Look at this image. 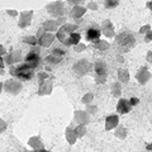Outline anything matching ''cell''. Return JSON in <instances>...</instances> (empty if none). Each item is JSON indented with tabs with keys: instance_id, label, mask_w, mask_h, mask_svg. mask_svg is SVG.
Returning a JSON list of instances; mask_svg holds the SVG:
<instances>
[{
	"instance_id": "6da1fadb",
	"label": "cell",
	"mask_w": 152,
	"mask_h": 152,
	"mask_svg": "<svg viewBox=\"0 0 152 152\" xmlns=\"http://www.w3.org/2000/svg\"><path fill=\"white\" fill-rule=\"evenodd\" d=\"M10 74L17 77L19 80H24V81H28V80H32L34 77V69H32L29 64H22V65H18L15 67H12L10 69Z\"/></svg>"
},
{
	"instance_id": "7a4b0ae2",
	"label": "cell",
	"mask_w": 152,
	"mask_h": 152,
	"mask_svg": "<svg viewBox=\"0 0 152 152\" xmlns=\"http://www.w3.org/2000/svg\"><path fill=\"white\" fill-rule=\"evenodd\" d=\"M115 43L122 52H128L136 45V38L129 32H122L115 36Z\"/></svg>"
},
{
	"instance_id": "3957f363",
	"label": "cell",
	"mask_w": 152,
	"mask_h": 152,
	"mask_svg": "<svg viewBox=\"0 0 152 152\" xmlns=\"http://www.w3.org/2000/svg\"><path fill=\"white\" fill-rule=\"evenodd\" d=\"M46 10L50 14L51 17L53 18H58V17H64L66 13L65 9V3L61 1V0H57V1H52L48 3L46 5Z\"/></svg>"
},
{
	"instance_id": "277c9868",
	"label": "cell",
	"mask_w": 152,
	"mask_h": 152,
	"mask_svg": "<svg viewBox=\"0 0 152 152\" xmlns=\"http://www.w3.org/2000/svg\"><path fill=\"white\" fill-rule=\"evenodd\" d=\"M3 89H4V91H7L10 95H18L22 91L23 85L19 81V79H9L7 81H4Z\"/></svg>"
},
{
	"instance_id": "5b68a950",
	"label": "cell",
	"mask_w": 152,
	"mask_h": 152,
	"mask_svg": "<svg viewBox=\"0 0 152 152\" xmlns=\"http://www.w3.org/2000/svg\"><path fill=\"white\" fill-rule=\"evenodd\" d=\"M90 70H91V64H90L86 58L77 60L72 66V71L75 72V75L80 76V77H81V76H85Z\"/></svg>"
},
{
	"instance_id": "8992f818",
	"label": "cell",
	"mask_w": 152,
	"mask_h": 152,
	"mask_svg": "<svg viewBox=\"0 0 152 152\" xmlns=\"http://www.w3.org/2000/svg\"><path fill=\"white\" fill-rule=\"evenodd\" d=\"M55 39H56V34H53L52 32H45L41 37H38V46L47 48V47H50L53 43Z\"/></svg>"
},
{
	"instance_id": "52a82bcc",
	"label": "cell",
	"mask_w": 152,
	"mask_h": 152,
	"mask_svg": "<svg viewBox=\"0 0 152 152\" xmlns=\"http://www.w3.org/2000/svg\"><path fill=\"white\" fill-rule=\"evenodd\" d=\"M74 122L76 124H88L90 122V113L88 110H75Z\"/></svg>"
},
{
	"instance_id": "ba28073f",
	"label": "cell",
	"mask_w": 152,
	"mask_h": 152,
	"mask_svg": "<svg viewBox=\"0 0 152 152\" xmlns=\"http://www.w3.org/2000/svg\"><path fill=\"white\" fill-rule=\"evenodd\" d=\"M102 32H103V34L105 37H108V38L115 37V29H114V26H113L112 20L105 19V20L102 23Z\"/></svg>"
},
{
	"instance_id": "9c48e42d",
	"label": "cell",
	"mask_w": 152,
	"mask_h": 152,
	"mask_svg": "<svg viewBox=\"0 0 152 152\" xmlns=\"http://www.w3.org/2000/svg\"><path fill=\"white\" fill-rule=\"evenodd\" d=\"M136 79H137V81H138L140 84L145 85V84H147V81H150V79H151V72L148 71V69H147V67L142 66V67H141L138 71H137Z\"/></svg>"
},
{
	"instance_id": "30bf717a",
	"label": "cell",
	"mask_w": 152,
	"mask_h": 152,
	"mask_svg": "<svg viewBox=\"0 0 152 152\" xmlns=\"http://www.w3.org/2000/svg\"><path fill=\"white\" fill-rule=\"evenodd\" d=\"M53 90V83L51 81L50 79L45 80L43 83L39 84V89H38V95L39 96H43V95H50Z\"/></svg>"
},
{
	"instance_id": "8fae6325",
	"label": "cell",
	"mask_w": 152,
	"mask_h": 152,
	"mask_svg": "<svg viewBox=\"0 0 152 152\" xmlns=\"http://www.w3.org/2000/svg\"><path fill=\"white\" fill-rule=\"evenodd\" d=\"M129 110H131L129 100L126 98H121L117 104V112L119 114H127V113H129Z\"/></svg>"
},
{
	"instance_id": "7c38bea8",
	"label": "cell",
	"mask_w": 152,
	"mask_h": 152,
	"mask_svg": "<svg viewBox=\"0 0 152 152\" xmlns=\"http://www.w3.org/2000/svg\"><path fill=\"white\" fill-rule=\"evenodd\" d=\"M119 124V117L117 114H113V115L107 117L105 119V131H112L115 129V127Z\"/></svg>"
},
{
	"instance_id": "4fadbf2b",
	"label": "cell",
	"mask_w": 152,
	"mask_h": 152,
	"mask_svg": "<svg viewBox=\"0 0 152 152\" xmlns=\"http://www.w3.org/2000/svg\"><path fill=\"white\" fill-rule=\"evenodd\" d=\"M100 34H102V31L96 27H90L89 29L86 31V39L89 42H95L96 39L100 38Z\"/></svg>"
},
{
	"instance_id": "5bb4252c",
	"label": "cell",
	"mask_w": 152,
	"mask_h": 152,
	"mask_svg": "<svg viewBox=\"0 0 152 152\" xmlns=\"http://www.w3.org/2000/svg\"><path fill=\"white\" fill-rule=\"evenodd\" d=\"M86 13V8L83 7V5H74L72 9L70 10V17H72L75 19H79L81 18L83 15H85Z\"/></svg>"
},
{
	"instance_id": "9a60e30c",
	"label": "cell",
	"mask_w": 152,
	"mask_h": 152,
	"mask_svg": "<svg viewBox=\"0 0 152 152\" xmlns=\"http://www.w3.org/2000/svg\"><path fill=\"white\" fill-rule=\"evenodd\" d=\"M28 145H29L31 147L34 151H38V150H45V145L43 142H42V140L39 138V137H31L29 140H28Z\"/></svg>"
},
{
	"instance_id": "2e32d148",
	"label": "cell",
	"mask_w": 152,
	"mask_h": 152,
	"mask_svg": "<svg viewBox=\"0 0 152 152\" xmlns=\"http://www.w3.org/2000/svg\"><path fill=\"white\" fill-rule=\"evenodd\" d=\"M94 71H95V74L96 75H105L107 76V71H108L107 64L104 62V61H102V60L96 61V62L94 64Z\"/></svg>"
},
{
	"instance_id": "e0dca14e",
	"label": "cell",
	"mask_w": 152,
	"mask_h": 152,
	"mask_svg": "<svg viewBox=\"0 0 152 152\" xmlns=\"http://www.w3.org/2000/svg\"><path fill=\"white\" fill-rule=\"evenodd\" d=\"M43 29L46 31V32H57L58 31V24H57V20H53V19H48V20H46L45 23H43Z\"/></svg>"
},
{
	"instance_id": "ac0fdd59",
	"label": "cell",
	"mask_w": 152,
	"mask_h": 152,
	"mask_svg": "<svg viewBox=\"0 0 152 152\" xmlns=\"http://www.w3.org/2000/svg\"><path fill=\"white\" fill-rule=\"evenodd\" d=\"M65 136H66V140H67V142L70 145H74L76 140H77V136H76V132H75V128L69 126L67 128H66V132H65Z\"/></svg>"
},
{
	"instance_id": "d6986e66",
	"label": "cell",
	"mask_w": 152,
	"mask_h": 152,
	"mask_svg": "<svg viewBox=\"0 0 152 152\" xmlns=\"http://www.w3.org/2000/svg\"><path fill=\"white\" fill-rule=\"evenodd\" d=\"M118 81H121L123 85L128 84L129 81V72L126 69H119L118 70Z\"/></svg>"
},
{
	"instance_id": "ffe728a7",
	"label": "cell",
	"mask_w": 152,
	"mask_h": 152,
	"mask_svg": "<svg viewBox=\"0 0 152 152\" xmlns=\"http://www.w3.org/2000/svg\"><path fill=\"white\" fill-rule=\"evenodd\" d=\"M94 43V47L96 50H99V51H107V50H109V47H110V43H109L108 41H105V39H96L95 42H93Z\"/></svg>"
},
{
	"instance_id": "44dd1931",
	"label": "cell",
	"mask_w": 152,
	"mask_h": 152,
	"mask_svg": "<svg viewBox=\"0 0 152 152\" xmlns=\"http://www.w3.org/2000/svg\"><path fill=\"white\" fill-rule=\"evenodd\" d=\"M110 90H112V95L115 98H119L122 94V83L121 81H114L110 85Z\"/></svg>"
},
{
	"instance_id": "7402d4cb",
	"label": "cell",
	"mask_w": 152,
	"mask_h": 152,
	"mask_svg": "<svg viewBox=\"0 0 152 152\" xmlns=\"http://www.w3.org/2000/svg\"><path fill=\"white\" fill-rule=\"evenodd\" d=\"M34 61H41L39 53H38L37 50L29 51L28 52V55L26 56V58H24V62H34Z\"/></svg>"
},
{
	"instance_id": "603a6c76",
	"label": "cell",
	"mask_w": 152,
	"mask_h": 152,
	"mask_svg": "<svg viewBox=\"0 0 152 152\" xmlns=\"http://www.w3.org/2000/svg\"><path fill=\"white\" fill-rule=\"evenodd\" d=\"M127 134H128V131H127V128H126V127L119 126V124L115 127V132H114V136H115L117 138L124 140L126 137H127Z\"/></svg>"
},
{
	"instance_id": "cb8c5ba5",
	"label": "cell",
	"mask_w": 152,
	"mask_h": 152,
	"mask_svg": "<svg viewBox=\"0 0 152 152\" xmlns=\"http://www.w3.org/2000/svg\"><path fill=\"white\" fill-rule=\"evenodd\" d=\"M45 61L47 64H50V65H58L61 61H62V56H57V55H53V53H51L50 56H47Z\"/></svg>"
},
{
	"instance_id": "d4e9b609",
	"label": "cell",
	"mask_w": 152,
	"mask_h": 152,
	"mask_svg": "<svg viewBox=\"0 0 152 152\" xmlns=\"http://www.w3.org/2000/svg\"><path fill=\"white\" fill-rule=\"evenodd\" d=\"M60 29H62L64 32L67 33V34H71V33H74L76 29H77V24H72V23H66V24L61 26Z\"/></svg>"
},
{
	"instance_id": "484cf974",
	"label": "cell",
	"mask_w": 152,
	"mask_h": 152,
	"mask_svg": "<svg viewBox=\"0 0 152 152\" xmlns=\"http://www.w3.org/2000/svg\"><path fill=\"white\" fill-rule=\"evenodd\" d=\"M75 132H76V136L77 138H81L86 134V124H77L75 127Z\"/></svg>"
},
{
	"instance_id": "4316f807",
	"label": "cell",
	"mask_w": 152,
	"mask_h": 152,
	"mask_svg": "<svg viewBox=\"0 0 152 152\" xmlns=\"http://www.w3.org/2000/svg\"><path fill=\"white\" fill-rule=\"evenodd\" d=\"M23 42L31 46H36L38 45V38L34 36H26V37H23Z\"/></svg>"
},
{
	"instance_id": "83f0119b",
	"label": "cell",
	"mask_w": 152,
	"mask_h": 152,
	"mask_svg": "<svg viewBox=\"0 0 152 152\" xmlns=\"http://www.w3.org/2000/svg\"><path fill=\"white\" fill-rule=\"evenodd\" d=\"M69 37H70V39H71V43H72V46L80 43V41H81V36H80L77 32L71 33V34H69Z\"/></svg>"
},
{
	"instance_id": "f1b7e54d",
	"label": "cell",
	"mask_w": 152,
	"mask_h": 152,
	"mask_svg": "<svg viewBox=\"0 0 152 152\" xmlns=\"http://www.w3.org/2000/svg\"><path fill=\"white\" fill-rule=\"evenodd\" d=\"M118 4H119V0H104V7L107 9H113L118 7Z\"/></svg>"
},
{
	"instance_id": "f546056e",
	"label": "cell",
	"mask_w": 152,
	"mask_h": 152,
	"mask_svg": "<svg viewBox=\"0 0 152 152\" xmlns=\"http://www.w3.org/2000/svg\"><path fill=\"white\" fill-rule=\"evenodd\" d=\"M93 99H94V94L93 93H88L81 98V103L85 104V105H88V104H90L93 102Z\"/></svg>"
},
{
	"instance_id": "4dcf8cb0",
	"label": "cell",
	"mask_w": 152,
	"mask_h": 152,
	"mask_svg": "<svg viewBox=\"0 0 152 152\" xmlns=\"http://www.w3.org/2000/svg\"><path fill=\"white\" fill-rule=\"evenodd\" d=\"M32 23V19H24V18H19V22H18V27L19 28H27L29 27Z\"/></svg>"
},
{
	"instance_id": "1f68e13d",
	"label": "cell",
	"mask_w": 152,
	"mask_h": 152,
	"mask_svg": "<svg viewBox=\"0 0 152 152\" xmlns=\"http://www.w3.org/2000/svg\"><path fill=\"white\" fill-rule=\"evenodd\" d=\"M3 60H4V62H5V65H13V64H15V61H14V56H13V52H10V53H8L5 56H3Z\"/></svg>"
},
{
	"instance_id": "d6a6232c",
	"label": "cell",
	"mask_w": 152,
	"mask_h": 152,
	"mask_svg": "<svg viewBox=\"0 0 152 152\" xmlns=\"http://www.w3.org/2000/svg\"><path fill=\"white\" fill-rule=\"evenodd\" d=\"M67 37H69V34H67V33H66V32H64L62 29L57 31V33H56V38H57V39H58V41L61 42V43H62V42H64V41H65Z\"/></svg>"
},
{
	"instance_id": "836d02e7",
	"label": "cell",
	"mask_w": 152,
	"mask_h": 152,
	"mask_svg": "<svg viewBox=\"0 0 152 152\" xmlns=\"http://www.w3.org/2000/svg\"><path fill=\"white\" fill-rule=\"evenodd\" d=\"M33 17V10H24V12H20L19 14V18H24V19H32Z\"/></svg>"
},
{
	"instance_id": "e575fe53",
	"label": "cell",
	"mask_w": 152,
	"mask_h": 152,
	"mask_svg": "<svg viewBox=\"0 0 152 152\" xmlns=\"http://www.w3.org/2000/svg\"><path fill=\"white\" fill-rule=\"evenodd\" d=\"M52 53L57 55V56H65L66 51H65V48H61V47H55V48H52Z\"/></svg>"
},
{
	"instance_id": "d590c367",
	"label": "cell",
	"mask_w": 152,
	"mask_h": 152,
	"mask_svg": "<svg viewBox=\"0 0 152 152\" xmlns=\"http://www.w3.org/2000/svg\"><path fill=\"white\" fill-rule=\"evenodd\" d=\"M85 50H86V45L81 43V42L74 46V51H75V52H77V53H80V52H84Z\"/></svg>"
},
{
	"instance_id": "8d00e7d4",
	"label": "cell",
	"mask_w": 152,
	"mask_h": 152,
	"mask_svg": "<svg viewBox=\"0 0 152 152\" xmlns=\"http://www.w3.org/2000/svg\"><path fill=\"white\" fill-rule=\"evenodd\" d=\"M47 79H50V75L47 72H45V71H41V72L38 74V80H39V84L43 83L45 80H47Z\"/></svg>"
},
{
	"instance_id": "74e56055",
	"label": "cell",
	"mask_w": 152,
	"mask_h": 152,
	"mask_svg": "<svg viewBox=\"0 0 152 152\" xmlns=\"http://www.w3.org/2000/svg\"><path fill=\"white\" fill-rule=\"evenodd\" d=\"M107 81V76L105 75H96L95 76V83L96 84H104Z\"/></svg>"
},
{
	"instance_id": "f35d334b",
	"label": "cell",
	"mask_w": 152,
	"mask_h": 152,
	"mask_svg": "<svg viewBox=\"0 0 152 152\" xmlns=\"http://www.w3.org/2000/svg\"><path fill=\"white\" fill-rule=\"evenodd\" d=\"M13 52V56H14V61L15 62H19L22 58V51H12Z\"/></svg>"
},
{
	"instance_id": "ab89813d",
	"label": "cell",
	"mask_w": 152,
	"mask_h": 152,
	"mask_svg": "<svg viewBox=\"0 0 152 152\" xmlns=\"http://www.w3.org/2000/svg\"><path fill=\"white\" fill-rule=\"evenodd\" d=\"M86 110L93 115V114H95V113L98 112V108L95 107V105H91V104H88V105H86Z\"/></svg>"
},
{
	"instance_id": "60d3db41",
	"label": "cell",
	"mask_w": 152,
	"mask_h": 152,
	"mask_svg": "<svg viewBox=\"0 0 152 152\" xmlns=\"http://www.w3.org/2000/svg\"><path fill=\"white\" fill-rule=\"evenodd\" d=\"M150 31H151V26H150V24H146V26H143V27H141V29H140L138 32L142 34V33H147V32H150Z\"/></svg>"
},
{
	"instance_id": "b9f144b4",
	"label": "cell",
	"mask_w": 152,
	"mask_h": 152,
	"mask_svg": "<svg viewBox=\"0 0 152 152\" xmlns=\"http://www.w3.org/2000/svg\"><path fill=\"white\" fill-rule=\"evenodd\" d=\"M56 20H57V24H58L60 27L64 26V24H66V18H65V17H58V18L56 19Z\"/></svg>"
},
{
	"instance_id": "7bdbcfd3",
	"label": "cell",
	"mask_w": 152,
	"mask_h": 152,
	"mask_svg": "<svg viewBox=\"0 0 152 152\" xmlns=\"http://www.w3.org/2000/svg\"><path fill=\"white\" fill-rule=\"evenodd\" d=\"M88 9H91V10H98V4L94 1H90L88 4Z\"/></svg>"
},
{
	"instance_id": "ee69618b",
	"label": "cell",
	"mask_w": 152,
	"mask_h": 152,
	"mask_svg": "<svg viewBox=\"0 0 152 152\" xmlns=\"http://www.w3.org/2000/svg\"><path fill=\"white\" fill-rule=\"evenodd\" d=\"M69 4H72V5H81L84 3V0H67Z\"/></svg>"
},
{
	"instance_id": "f6af8a7d",
	"label": "cell",
	"mask_w": 152,
	"mask_h": 152,
	"mask_svg": "<svg viewBox=\"0 0 152 152\" xmlns=\"http://www.w3.org/2000/svg\"><path fill=\"white\" fill-rule=\"evenodd\" d=\"M138 103H140V99H138V98H131V99H129L131 107H134V105H137Z\"/></svg>"
},
{
	"instance_id": "bcb514c9",
	"label": "cell",
	"mask_w": 152,
	"mask_h": 152,
	"mask_svg": "<svg viewBox=\"0 0 152 152\" xmlns=\"http://www.w3.org/2000/svg\"><path fill=\"white\" fill-rule=\"evenodd\" d=\"M152 41V31L147 32L146 33V37H145V42H151Z\"/></svg>"
},
{
	"instance_id": "7dc6e473",
	"label": "cell",
	"mask_w": 152,
	"mask_h": 152,
	"mask_svg": "<svg viewBox=\"0 0 152 152\" xmlns=\"http://www.w3.org/2000/svg\"><path fill=\"white\" fill-rule=\"evenodd\" d=\"M146 60H147V62L152 64V51H148V52H147V55H146Z\"/></svg>"
},
{
	"instance_id": "c3c4849f",
	"label": "cell",
	"mask_w": 152,
	"mask_h": 152,
	"mask_svg": "<svg viewBox=\"0 0 152 152\" xmlns=\"http://www.w3.org/2000/svg\"><path fill=\"white\" fill-rule=\"evenodd\" d=\"M8 14H9V15H12V17H17V15H19V13H18L17 10H14V9H9V10H8Z\"/></svg>"
},
{
	"instance_id": "681fc988",
	"label": "cell",
	"mask_w": 152,
	"mask_h": 152,
	"mask_svg": "<svg viewBox=\"0 0 152 152\" xmlns=\"http://www.w3.org/2000/svg\"><path fill=\"white\" fill-rule=\"evenodd\" d=\"M0 123H1V129H0V132H4L5 131V128H7V124H5V122H4L3 119L0 121Z\"/></svg>"
},
{
	"instance_id": "f907efd6",
	"label": "cell",
	"mask_w": 152,
	"mask_h": 152,
	"mask_svg": "<svg viewBox=\"0 0 152 152\" xmlns=\"http://www.w3.org/2000/svg\"><path fill=\"white\" fill-rule=\"evenodd\" d=\"M0 48H1V55H3V56H5V55H7V51H5V48H4V46H1Z\"/></svg>"
},
{
	"instance_id": "816d5d0a",
	"label": "cell",
	"mask_w": 152,
	"mask_h": 152,
	"mask_svg": "<svg viewBox=\"0 0 152 152\" xmlns=\"http://www.w3.org/2000/svg\"><path fill=\"white\" fill-rule=\"evenodd\" d=\"M147 8H148L150 10H152V0H151V1L147 3Z\"/></svg>"
},
{
	"instance_id": "f5cc1de1",
	"label": "cell",
	"mask_w": 152,
	"mask_h": 152,
	"mask_svg": "<svg viewBox=\"0 0 152 152\" xmlns=\"http://www.w3.org/2000/svg\"><path fill=\"white\" fill-rule=\"evenodd\" d=\"M146 150H148V151H152V143L147 145V146H146Z\"/></svg>"
},
{
	"instance_id": "db71d44e",
	"label": "cell",
	"mask_w": 152,
	"mask_h": 152,
	"mask_svg": "<svg viewBox=\"0 0 152 152\" xmlns=\"http://www.w3.org/2000/svg\"><path fill=\"white\" fill-rule=\"evenodd\" d=\"M118 62H124V60H123L122 56H118Z\"/></svg>"
}]
</instances>
